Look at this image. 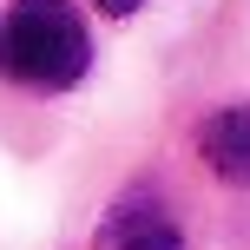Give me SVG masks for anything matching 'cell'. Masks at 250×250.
Returning <instances> with one entry per match:
<instances>
[{
  "label": "cell",
  "mask_w": 250,
  "mask_h": 250,
  "mask_svg": "<svg viewBox=\"0 0 250 250\" xmlns=\"http://www.w3.org/2000/svg\"><path fill=\"white\" fill-rule=\"evenodd\" d=\"M99 250H185V237H178V224L165 217V204L119 198L112 217L99 224Z\"/></svg>",
  "instance_id": "7a4b0ae2"
},
{
  "label": "cell",
  "mask_w": 250,
  "mask_h": 250,
  "mask_svg": "<svg viewBox=\"0 0 250 250\" xmlns=\"http://www.w3.org/2000/svg\"><path fill=\"white\" fill-rule=\"evenodd\" d=\"M92 40L66 0H20L0 20V73L40 92H66L86 79Z\"/></svg>",
  "instance_id": "6da1fadb"
},
{
  "label": "cell",
  "mask_w": 250,
  "mask_h": 250,
  "mask_svg": "<svg viewBox=\"0 0 250 250\" xmlns=\"http://www.w3.org/2000/svg\"><path fill=\"white\" fill-rule=\"evenodd\" d=\"M92 7H105V13H132V7H145V0H92Z\"/></svg>",
  "instance_id": "277c9868"
},
{
  "label": "cell",
  "mask_w": 250,
  "mask_h": 250,
  "mask_svg": "<svg viewBox=\"0 0 250 250\" xmlns=\"http://www.w3.org/2000/svg\"><path fill=\"white\" fill-rule=\"evenodd\" d=\"M198 151L224 185H250V105H224V112L204 119Z\"/></svg>",
  "instance_id": "3957f363"
}]
</instances>
